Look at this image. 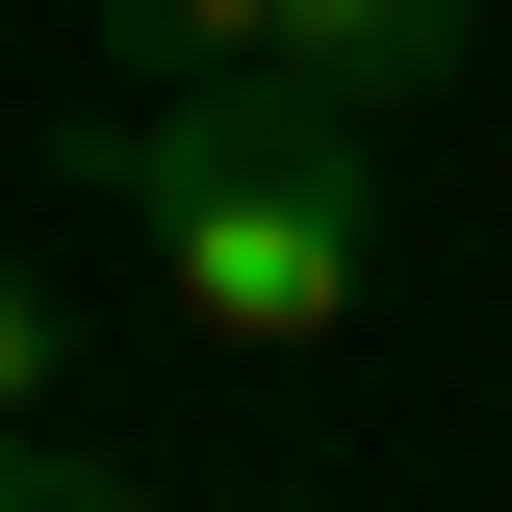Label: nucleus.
Returning a JSON list of instances; mask_svg holds the SVG:
<instances>
[{
    "label": "nucleus",
    "mask_w": 512,
    "mask_h": 512,
    "mask_svg": "<svg viewBox=\"0 0 512 512\" xmlns=\"http://www.w3.org/2000/svg\"><path fill=\"white\" fill-rule=\"evenodd\" d=\"M77 180L154 231V308L205 359H333L384 308V103H333V77H128Z\"/></svg>",
    "instance_id": "obj_1"
},
{
    "label": "nucleus",
    "mask_w": 512,
    "mask_h": 512,
    "mask_svg": "<svg viewBox=\"0 0 512 512\" xmlns=\"http://www.w3.org/2000/svg\"><path fill=\"white\" fill-rule=\"evenodd\" d=\"M128 77H333V103H436L461 52H487V0H103Z\"/></svg>",
    "instance_id": "obj_2"
},
{
    "label": "nucleus",
    "mask_w": 512,
    "mask_h": 512,
    "mask_svg": "<svg viewBox=\"0 0 512 512\" xmlns=\"http://www.w3.org/2000/svg\"><path fill=\"white\" fill-rule=\"evenodd\" d=\"M0 512H154V487H128L103 436H0Z\"/></svg>",
    "instance_id": "obj_3"
},
{
    "label": "nucleus",
    "mask_w": 512,
    "mask_h": 512,
    "mask_svg": "<svg viewBox=\"0 0 512 512\" xmlns=\"http://www.w3.org/2000/svg\"><path fill=\"white\" fill-rule=\"evenodd\" d=\"M0 436H52V282L0 256Z\"/></svg>",
    "instance_id": "obj_4"
}]
</instances>
